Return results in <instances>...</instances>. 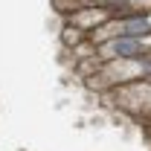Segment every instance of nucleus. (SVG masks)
<instances>
[{"mask_svg":"<svg viewBox=\"0 0 151 151\" xmlns=\"http://www.w3.org/2000/svg\"><path fill=\"white\" fill-rule=\"evenodd\" d=\"M148 52V38H134V35H119L99 47V61H113V58H139Z\"/></svg>","mask_w":151,"mask_h":151,"instance_id":"1","label":"nucleus"},{"mask_svg":"<svg viewBox=\"0 0 151 151\" xmlns=\"http://www.w3.org/2000/svg\"><path fill=\"white\" fill-rule=\"evenodd\" d=\"M67 23H73L78 29H84V32H93L96 26H102L105 20H111V12L108 9H99V6H84V9H76L70 15H64Z\"/></svg>","mask_w":151,"mask_h":151,"instance_id":"2","label":"nucleus"},{"mask_svg":"<svg viewBox=\"0 0 151 151\" xmlns=\"http://www.w3.org/2000/svg\"><path fill=\"white\" fill-rule=\"evenodd\" d=\"M122 35L134 38H151V12H134V15H122Z\"/></svg>","mask_w":151,"mask_h":151,"instance_id":"3","label":"nucleus"},{"mask_svg":"<svg viewBox=\"0 0 151 151\" xmlns=\"http://www.w3.org/2000/svg\"><path fill=\"white\" fill-rule=\"evenodd\" d=\"M84 38H90V32L78 29V26H73V23H67V26L61 29V44H64V47H70V50H73L76 44H81Z\"/></svg>","mask_w":151,"mask_h":151,"instance_id":"4","label":"nucleus"}]
</instances>
